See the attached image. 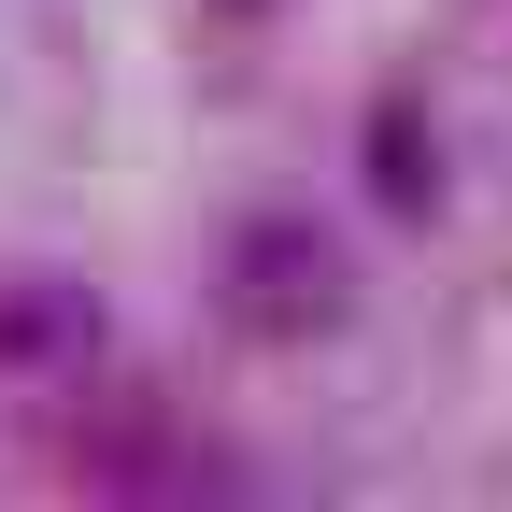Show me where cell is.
<instances>
[{"mask_svg":"<svg viewBox=\"0 0 512 512\" xmlns=\"http://www.w3.org/2000/svg\"><path fill=\"white\" fill-rule=\"evenodd\" d=\"M214 313H228L242 342H271V356L342 342V328H356V256H342V228H328V214H285V200L228 214V242H214Z\"/></svg>","mask_w":512,"mask_h":512,"instance_id":"obj_1","label":"cell"},{"mask_svg":"<svg viewBox=\"0 0 512 512\" xmlns=\"http://www.w3.org/2000/svg\"><path fill=\"white\" fill-rule=\"evenodd\" d=\"M86 356H100V299L72 271H29L15 256V271H0V370L15 384H72Z\"/></svg>","mask_w":512,"mask_h":512,"instance_id":"obj_2","label":"cell"},{"mask_svg":"<svg viewBox=\"0 0 512 512\" xmlns=\"http://www.w3.org/2000/svg\"><path fill=\"white\" fill-rule=\"evenodd\" d=\"M370 200L399 214V228L441 214V157H427V114H413V100H384V114H370Z\"/></svg>","mask_w":512,"mask_h":512,"instance_id":"obj_3","label":"cell"}]
</instances>
